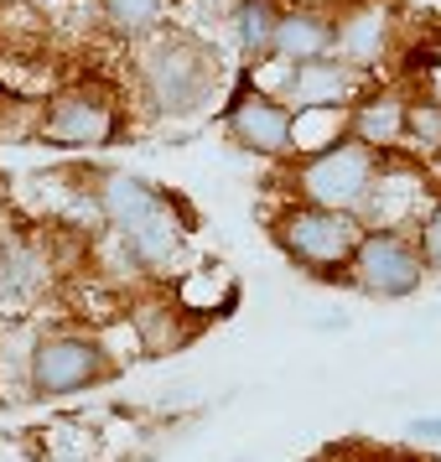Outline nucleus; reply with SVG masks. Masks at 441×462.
Returning a JSON list of instances; mask_svg holds the SVG:
<instances>
[{
  "instance_id": "13",
  "label": "nucleus",
  "mask_w": 441,
  "mask_h": 462,
  "mask_svg": "<svg viewBox=\"0 0 441 462\" xmlns=\"http://www.w3.org/2000/svg\"><path fill=\"white\" fill-rule=\"evenodd\" d=\"M275 22H280V11H275V0H244L239 11H234V42L244 52V63H271V47H275Z\"/></svg>"
},
{
  "instance_id": "15",
  "label": "nucleus",
  "mask_w": 441,
  "mask_h": 462,
  "mask_svg": "<svg viewBox=\"0 0 441 462\" xmlns=\"http://www.w3.org/2000/svg\"><path fill=\"white\" fill-rule=\"evenodd\" d=\"M37 281V260L16 245V239H0V301H16L32 291Z\"/></svg>"
},
{
  "instance_id": "2",
  "label": "nucleus",
  "mask_w": 441,
  "mask_h": 462,
  "mask_svg": "<svg viewBox=\"0 0 441 462\" xmlns=\"http://www.w3.org/2000/svg\"><path fill=\"white\" fill-rule=\"evenodd\" d=\"M218 79H224L218 52L208 42L188 37V32H161L141 58V84H146L151 109L171 115V120L203 115L218 94Z\"/></svg>"
},
{
  "instance_id": "6",
  "label": "nucleus",
  "mask_w": 441,
  "mask_h": 462,
  "mask_svg": "<svg viewBox=\"0 0 441 462\" xmlns=\"http://www.w3.org/2000/svg\"><path fill=\"white\" fill-rule=\"evenodd\" d=\"M354 281L363 286L369 296H384V301H400L420 286L426 275V260H420L416 239H405L400 229H374V234H358L354 254Z\"/></svg>"
},
{
  "instance_id": "12",
  "label": "nucleus",
  "mask_w": 441,
  "mask_h": 462,
  "mask_svg": "<svg viewBox=\"0 0 441 462\" xmlns=\"http://www.w3.org/2000/svg\"><path fill=\"white\" fill-rule=\"evenodd\" d=\"M384 37H390V16H384L379 5H363L358 16H348V22L337 26V47L333 52H343V58L358 63V68H369V63H379Z\"/></svg>"
},
{
  "instance_id": "14",
  "label": "nucleus",
  "mask_w": 441,
  "mask_h": 462,
  "mask_svg": "<svg viewBox=\"0 0 441 462\" xmlns=\"http://www.w3.org/2000/svg\"><path fill=\"white\" fill-rule=\"evenodd\" d=\"M99 16H105V26L115 37L135 42V37H151V32L161 26L167 0H99Z\"/></svg>"
},
{
  "instance_id": "9",
  "label": "nucleus",
  "mask_w": 441,
  "mask_h": 462,
  "mask_svg": "<svg viewBox=\"0 0 441 462\" xmlns=\"http://www.w3.org/2000/svg\"><path fill=\"white\" fill-rule=\"evenodd\" d=\"M115 135V105L99 88H68L42 115V141L52 146H105Z\"/></svg>"
},
{
  "instance_id": "18",
  "label": "nucleus",
  "mask_w": 441,
  "mask_h": 462,
  "mask_svg": "<svg viewBox=\"0 0 441 462\" xmlns=\"http://www.w3.org/2000/svg\"><path fill=\"white\" fill-rule=\"evenodd\" d=\"M426 84H431V99L441 105V52L431 58V68H426Z\"/></svg>"
},
{
  "instance_id": "4",
  "label": "nucleus",
  "mask_w": 441,
  "mask_h": 462,
  "mask_svg": "<svg viewBox=\"0 0 441 462\" xmlns=\"http://www.w3.org/2000/svg\"><path fill=\"white\" fill-rule=\"evenodd\" d=\"M109 374H115V358L105 354L99 337H84V333L37 337L32 364H26L32 395H78V390H88V384H99Z\"/></svg>"
},
{
  "instance_id": "8",
  "label": "nucleus",
  "mask_w": 441,
  "mask_h": 462,
  "mask_svg": "<svg viewBox=\"0 0 441 462\" xmlns=\"http://www.w3.org/2000/svg\"><path fill=\"white\" fill-rule=\"evenodd\" d=\"M224 130H229V141H239L254 156H286L291 151V135H296V115L286 99L260 94V88H244L229 105V115H224Z\"/></svg>"
},
{
  "instance_id": "3",
  "label": "nucleus",
  "mask_w": 441,
  "mask_h": 462,
  "mask_svg": "<svg viewBox=\"0 0 441 462\" xmlns=\"http://www.w3.org/2000/svg\"><path fill=\"white\" fill-rule=\"evenodd\" d=\"M374 177H379V162L369 146H358L354 135L337 141V146L317 151L307 167L296 171L301 182V198L317 203V208H337V213H358L374 192Z\"/></svg>"
},
{
  "instance_id": "10",
  "label": "nucleus",
  "mask_w": 441,
  "mask_h": 462,
  "mask_svg": "<svg viewBox=\"0 0 441 462\" xmlns=\"http://www.w3.org/2000/svg\"><path fill=\"white\" fill-rule=\"evenodd\" d=\"M337 47V22H327L322 11H286L275 22V47L271 58H286V63H301V58H322Z\"/></svg>"
},
{
  "instance_id": "7",
  "label": "nucleus",
  "mask_w": 441,
  "mask_h": 462,
  "mask_svg": "<svg viewBox=\"0 0 441 462\" xmlns=\"http://www.w3.org/2000/svg\"><path fill=\"white\" fill-rule=\"evenodd\" d=\"M286 105L296 109H333V105H354L358 94H363V79H369V68L348 63L343 52H322V58H301V63H286Z\"/></svg>"
},
{
  "instance_id": "16",
  "label": "nucleus",
  "mask_w": 441,
  "mask_h": 462,
  "mask_svg": "<svg viewBox=\"0 0 441 462\" xmlns=\"http://www.w3.org/2000/svg\"><path fill=\"white\" fill-rule=\"evenodd\" d=\"M405 141L420 146V151H441V105L436 99L405 105Z\"/></svg>"
},
{
  "instance_id": "19",
  "label": "nucleus",
  "mask_w": 441,
  "mask_h": 462,
  "mask_svg": "<svg viewBox=\"0 0 441 462\" xmlns=\"http://www.w3.org/2000/svg\"><path fill=\"white\" fill-rule=\"evenodd\" d=\"M410 431H416V437H441V416H426V420H416Z\"/></svg>"
},
{
  "instance_id": "17",
  "label": "nucleus",
  "mask_w": 441,
  "mask_h": 462,
  "mask_svg": "<svg viewBox=\"0 0 441 462\" xmlns=\"http://www.w3.org/2000/svg\"><path fill=\"white\" fill-rule=\"evenodd\" d=\"M420 260H426V271H441V203L426 213V224H420Z\"/></svg>"
},
{
  "instance_id": "5",
  "label": "nucleus",
  "mask_w": 441,
  "mask_h": 462,
  "mask_svg": "<svg viewBox=\"0 0 441 462\" xmlns=\"http://www.w3.org/2000/svg\"><path fill=\"white\" fill-rule=\"evenodd\" d=\"M358 218L354 213H337V208H317V203H296L275 218V239L280 250L291 254L296 265L307 271H333L343 265L358 245Z\"/></svg>"
},
{
  "instance_id": "1",
  "label": "nucleus",
  "mask_w": 441,
  "mask_h": 462,
  "mask_svg": "<svg viewBox=\"0 0 441 462\" xmlns=\"http://www.w3.org/2000/svg\"><path fill=\"white\" fill-rule=\"evenodd\" d=\"M99 208H105L109 229L125 239L130 260L141 271H167L171 260L182 254L188 224L177 218V203L161 188H151L146 177H130V171L105 177L99 182Z\"/></svg>"
},
{
  "instance_id": "11",
  "label": "nucleus",
  "mask_w": 441,
  "mask_h": 462,
  "mask_svg": "<svg viewBox=\"0 0 441 462\" xmlns=\"http://www.w3.org/2000/svg\"><path fill=\"white\" fill-rule=\"evenodd\" d=\"M348 135H354L358 146H369V151L405 141V99H400V94H369V99H354Z\"/></svg>"
}]
</instances>
